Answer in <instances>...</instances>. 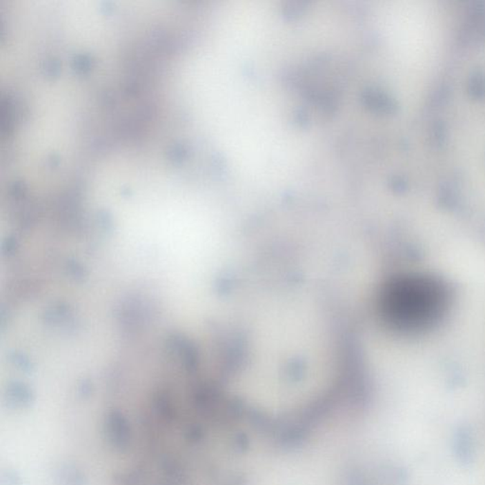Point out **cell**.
Masks as SVG:
<instances>
[{
  "instance_id": "1",
  "label": "cell",
  "mask_w": 485,
  "mask_h": 485,
  "mask_svg": "<svg viewBox=\"0 0 485 485\" xmlns=\"http://www.w3.org/2000/svg\"><path fill=\"white\" fill-rule=\"evenodd\" d=\"M451 295L434 277L410 274L395 277L383 288L381 314L393 328L417 332L430 328L448 309Z\"/></svg>"
}]
</instances>
